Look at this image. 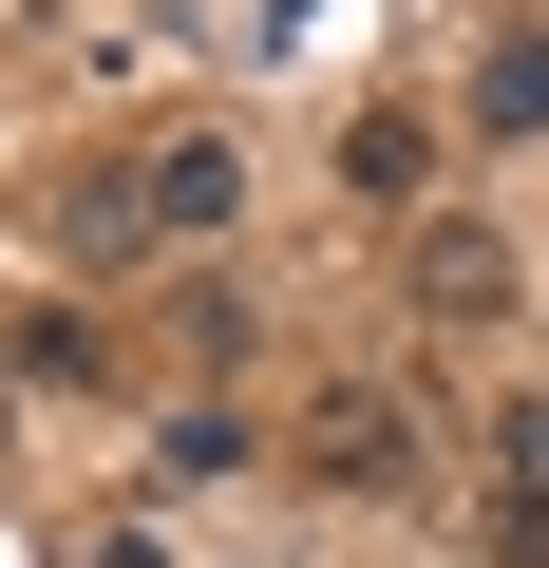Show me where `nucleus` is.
<instances>
[{"instance_id":"nucleus-3","label":"nucleus","mask_w":549,"mask_h":568,"mask_svg":"<svg viewBox=\"0 0 549 568\" xmlns=\"http://www.w3.org/2000/svg\"><path fill=\"white\" fill-rule=\"evenodd\" d=\"M304 455H323L342 493H398V474H417V436H398V398H379V379H342V398H304Z\"/></svg>"},{"instance_id":"nucleus-2","label":"nucleus","mask_w":549,"mask_h":568,"mask_svg":"<svg viewBox=\"0 0 549 568\" xmlns=\"http://www.w3.org/2000/svg\"><path fill=\"white\" fill-rule=\"evenodd\" d=\"M417 304H436V323H511V304H530V265H511L474 209H436V227H417Z\"/></svg>"},{"instance_id":"nucleus-1","label":"nucleus","mask_w":549,"mask_h":568,"mask_svg":"<svg viewBox=\"0 0 549 568\" xmlns=\"http://www.w3.org/2000/svg\"><path fill=\"white\" fill-rule=\"evenodd\" d=\"M114 190H133V227H171V246H209V227L246 209V152H227V133H171V152H152V171H114Z\"/></svg>"},{"instance_id":"nucleus-4","label":"nucleus","mask_w":549,"mask_h":568,"mask_svg":"<svg viewBox=\"0 0 549 568\" xmlns=\"http://www.w3.org/2000/svg\"><path fill=\"white\" fill-rule=\"evenodd\" d=\"M474 549H492V568H549V474H511V455H492V493H474Z\"/></svg>"},{"instance_id":"nucleus-5","label":"nucleus","mask_w":549,"mask_h":568,"mask_svg":"<svg viewBox=\"0 0 549 568\" xmlns=\"http://www.w3.org/2000/svg\"><path fill=\"white\" fill-rule=\"evenodd\" d=\"M474 133H549V39H511V58H492V114H474Z\"/></svg>"}]
</instances>
